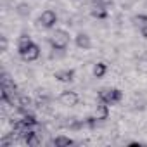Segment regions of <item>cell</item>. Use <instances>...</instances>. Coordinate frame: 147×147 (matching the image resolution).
<instances>
[{
  "label": "cell",
  "instance_id": "cell-1",
  "mask_svg": "<svg viewBox=\"0 0 147 147\" xmlns=\"http://www.w3.org/2000/svg\"><path fill=\"white\" fill-rule=\"evenodd\" d=\"M49 43L54 50H66L69 45V33L64 30H55L50 36H49Z\"/></svg>",
  "mask_w": 147,
  "mask_h": 147
},
{
  "label": "cell",
  "instance_id": "cell-2",
  "mask_svg": "<svg viewBox=\"0 0 147 147\" xmlns=\"http://www.w3.org/2000/svg\"><path fill=\"white\" fill-rule=\"evenodd\" d=\"M121 99H123V92L119 88H102L99 92V100L106 102L107 106H114L121 102Z\"/></svg>",
  "mask_w": 147,
  "mask_h": 147
},
{
  "label": "cell",
  "instance_id": "cell-3",
  "mask_svg": "<svg viewBox=\"0 0 147 147\" xmlns=\"http://www.w3.org/2000/svg\"><path fill=\"white\" fill-rule=\"evenodd\" d=\"M40 45L38 43H35V42H31L26 49H23V50H19V57L24 61V62H33V61H36L38 57H40Z\"/></svg>",
  "mask_w": 147,
  "mask_h": 147
},
{
  "label": "cell",
  "instance_id": "cell-4",
  "mask_svg": "<svg viewBox=\"0 0 147 147\" xmlns=\"http://www.w3.org/2000/svg\"><path fill=\"white\" fill-rule=\"evenodd\" d=\"M55 23H57V14L52 9H47L38 16V24L45 30H52L55 26Z\"/></svg>",
  "mask_w": 147,
  "mask_h": 147
},
{
  "label": "cell",
  "instance_id": "cell-5",
  "mask_svg": "<svg viewBox=\"0 0 147 147\" xmlns=\"http://www.w3.org/2000/svg\"><path fill=\"white\" fill-rule=\"evenodd\" d=\"M59 102H61L62 106H66V107H75V106H78V102H80V95H78L75 90H64V92H61V95H59Z\"/></svg>",
  "mask_w": 147,
  "mask_h": 147
},
{
  "label": "cell",
  "instance_id": "cell-6",
  "mask_svg": "<svg viewBox=\"0 0 147 147\" xmlns=\"http://www.w3.org/2000/svg\"><path fill=\"white\" fill-rule=\"evenodd\" d=\"M92 118H94V119H97L99 123L106 121V119L109 118V106H107L106 102L99 100V102H97V106H95V111H94Z\"/></svg>",
  "mask_w": 147,
  "mask_h": 147
},
{
  "label": "cell",
  "instance_id": "cell-7",
  "mask_svg": "<svg viewBox=\"0 0 147 147\" xmlns=\"http://www.w3.org/2000/svg\"><path fill=\"white\" fill-rule=\"evenodd\" d=\"M23 140H24V144H26L28 147H38V145H42V133L35 128V130L28 131V133L23 137Z\"/></svg>",
  "mask_w": 147,
  "mask_h": 147
},
{
  "label": "cell",
  "instance_id": "cell-8",
  "mask_svg": "<svg viewBox=\"0 0 147 147\" xmlns=\"http://www.w3.org/2000/svg\"><path fill=\"white\" fill-rule=\"evenodd\" d=\"M54 78L61 83H71L75 80V69H59V71H55Z\"/></svg>",
  "mask_w": 147,
  "mask_h": 147
},
{
  "label": "cell",
  "instance_id": "cell-9",
  "mask_svg": "<svg viewBox=\"0 0 147 147\" xmlns=\"http://www.w3.org/2000/svg\"><path fill=\"white\" fill-rule=\"evenodd\" d=\"M75 43H76V47H78L80 50H88V49L92 47L90 36H88L87 33H83V31H80V33L75 36Z\"/></svg>",
  "mask_w": 147,
  "mask_h": 147
},
{
  "label": "cell",
  "instance_id": "cell-10",
  "mask_svg": "<svg viewBox=\"0 0 147 147\" xmlns=\"http://www.w3.org/2000/svg\"><path fill=\"white\" fill-rule=\"evenodd\" d=\"M90 14H92V18H95V19H106V18H107V9H106V5L94 2V5H92V9H90Z\"/></svg>",
  "mask_w": 147,
  "mask_h": 147
},
{
  "label": "cell",
  "instance_id": "cell-11",
  "mask_svg": "<svg viewBox=\"0 0 147 147\" xmlns=\"http://www.w3.org/2000/svg\"><path fill=\"white\" fill-rule=\"evenodd\" d=\"M106 73H107V64L106 62H97V64H94V69H92V75H94V78H104L106 76Z\"/></svg>",
  "mask_w": 147,
  "mask_h": 147
},
{
  "label": "cell",
  "instance_id": "cell-12",
  "mask_svg": "<svg viewBox=\"0 0 147 147\" xmlns=\"http://www.w3.org/2000/svg\"><path fill=\"white\" fill-rule=\"evenodd\" d=\"M50 144L55 145V147H69V145H73L75 142H73V138H69V137H66V135H57Z\"/></svg>",
  "mask_w": 147,
  "mask_h": 147
},
{
  "label": "cell",
  "instance_id": "cell-13",
  "mask_svg": "<svg viewBox=\"0 0 147 147\" xmlns=\"http://www.w3.org/2000/svg\"><path fill=\"white\" fill-rule=\"evenodd\" d=\"M31 42H33V40L30 38V35H21V36L18 38V52L23 50V49H26Z\"/></svg>",
  "mask_w": 147,
  "mask_h": 147
},
{
  "label": "cell",
  "instance_id": "cell-14",
  "mask_svg": "<svg viewBox=\"0 0 147 147\" xmlns=\"http://www.w3.org/2000/svg\"><path fill=\"white\" fill-rule=\"evenodd\" d=\"M30 11H31V9H30L28 4H19V5L16 7V12H18L21 18H28V16H30Z\"/></svg>",
  "mask_w": 147,
  "mask_h": 147
},
{
  "label": "cell",
  "instance_id": "cell-15",
  "mask_svg": "<svg viewBox=\"0 0 147 147\" xmlns=\"http://www.w3.org/2000/svg\"><path fill=\"white\" fill-rule=\"evenodd\" d=\"M133 24L138 26V28H144V26L147 24V14H138V16H135V18H133Z\"/></svg>",
  "mask_w": 147,
  "mask_h": 147
},
{
  "label": "cell",
  "instance_id": "cell-16",
  "mask_svg": "<svg viewBox=\"0 0 147 147\" xmlns=\"http://www.w3.org/2000/svg\"><path fill=\"white\" fill-rule=\"evenodd\" d=\"M94 2H97V4H102V5H106V7H107V5H111V4L114 2V0H94Z\"/></svg>",
  "mask_w": 147,
  "mask_h": 147
},
{
  "label": "cell",
  "instance_id": "cell-17",
  "mask_svg": "<svg viewBox=\"0 0 147 147\" xmlns=\"http://www.w3.org/2000/svg\"><path fill=\"white\" fill-rule=\"evenodd\" d=\"M5 50H7V38L2 36V52H5Z\"/></svg>",
  "mask_w": 147,
  "mask_h": 147
},
{
  "label": "cell",
  "instance_id": "cell-18",
  "mask_svg": "<svg viewBox=\"0 0 147 147\" xmlns=\"http://www.w3.org/2000/svg\"><path fill=\"white\" fill-rule=\"evenodd\" d=\"M140 35H142L144 38H147V24H145L144 28H140Z\"/></svg>",
  "mask_w": 147,
  "mask_h": 147
}]
</instances>
